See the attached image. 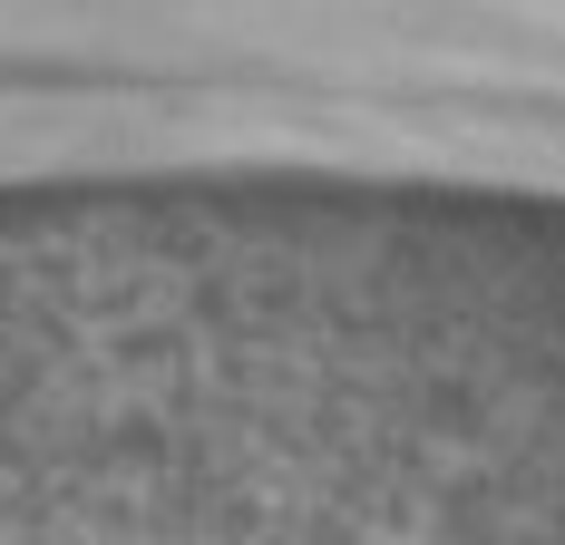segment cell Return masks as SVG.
<instances>
[{"label": "cell", "instance_id": "cell-1", "mask_svg": "<svg viewBox=\"0 0 565 545\" xmlns=\"http://www.w3.org/2000/svg\"><path fill=\"white\" fill-rule=\"evenodd\" d=\"M244 195V185H225ZM88 205H215V195H88ZM88 205H0V215H88Z\"/></svg>", "mask_w": 565, "mask_h": 545}]
</instances>
